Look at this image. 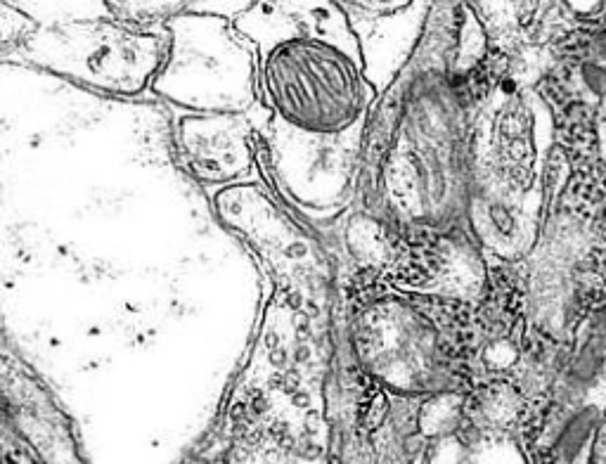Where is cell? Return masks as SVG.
I'll use <instances>...</instances> for the list:
<instances>
[{
    "label": "cell",
    "instance_id": "6da1fadb",
    "mask_svg": "<svg viewBox=\"0 0 606 464\" xmlns=\"http://www.w3.org/2000/svg\"><path fill=\"white\" fill-rule=\"evenodd\" d=\"M495 83L469 0H434L367 121L358 209L405 235L467 228L476 126Z\"/></svg>",
    "mask_w": 606,
    "mask_h": 464
},
{
    "label": "cell",
    "instance_id": "7a4b0ae2",
    "mask_svg": "<svg viewBox=\"0 0 606 464\" xmlns=\"http://www.w3.org/2000/svg\"><path fill=\"white\" fill-rule=\"evenodd\" d=\"M472 304L438 296L360 289L344 292L341 348L358 372L403 401L464 396Z\"/></svg>",
    "mask_w": 606,
    "mask_h": 464
},
{
    "label": "cell",
    "instance_id": "3957f363",
    "mask_svg": "<svg viewBox=\"0 0 606 464\" xmlns=\"http://www.w3.org/2000/svg\"><path fill=\"white\" fill-rule=\"evenodd\" d=\"M263 109L301 133L339 135L370 121L379 100L365 50L296 38L259 53Z\"/></svg>",
    "mask_w": 606,
    "mask_h": 464
},
{
    "label": "cell",
    "instance_id": "277c9868",
    "mask_svg": "<svg viewBox=\"0 0 606 464\" xmlns=\"http://www.w3.org/2000/svg\"><path fill=\"white\" fill-rule=\"evenodd\" d=\"M164 29L169 55L150 93L185 114L261 112L259 50L232 19L188 10Z\"/></svg>",
    "mask_w": 606,
    "mask_h": 464
},
{
    "label": "cell",
    "instance_id": "5b68a950",
    "mask_svg": "<svg viewBox=\"0 0 606 464\" xmlns=\"http://www.w3.org/2000/svg\"><path fill=\"white\" fill-rule=\"evenodd\" d=\"M476 126L469 166L467 228L483 254L514 259L526 247V190L531 185V121L514 83L500 79Z\"/></svg>",
    "mask_w": 606,
    "mask_h": 464
},
{
    "label": "cell",
    "instance_id": "8992f818",
    "mask_svg": "<svg viewBox=\"0 0 606 464\" xmlns=\"http://www.w3.org/2000/svg\"><path fill=\"white\" fill-rule=\"evenodd\" d=\"M19 60L76 86L114 98L152 90L169 55L164 27H135L121 19H72L41 27L17 50Z\"/></svg>",
    "mask_w": 606,
    "mask_h": 464
},
{
    "label": "cell",
    "instance_id": "52a82bcc",
    "mask_svg": "<svg viewBox=\"0 0 606 464\" xmlns=\"http://www.w3.org/2000/svg\"><path fill=\"white\" fill-rule=\"evenodd\" d=\"M367 124L339 135L301 133L266 112L261 166L277 197L303 225L332 232L358 202Z\"/></svg>",
    "mask_w": 606,
    "mask_h": 464
},
{
    "label": "cell",
    "instance_id": "ba28073f",
    "mask_svg": "<svg viewBox=\"0 0 606 464\" xmlns=\"http://www.w3.org/2000/svg\"><path fill=\"white\" fill-rule=\"evenodd\" d=\"M214 214L261 256L285 304L308 322L325 320L339 273L313 230L259 183L218 190Z\"/></svg>",
    "mask_w": 606,
    "mask_h": 464
},
{
    "label": "cell",
    "instance_id": "9c48e42d",
    "mask_svg": "<svg viewBox=\"0 0 606 464\" xmlns=\"http://www.w3.org/2000/svg\"><path fill=\"white\" fill-rule=\"evenodd\" d=\"M263 119L254 114L178 116L173 126L178 166L202 188L225 190L251 183L261 166Z\"/></svg>",
    "mask_w": 606,
    "mask_h": 464
},
{
    "label": "cell",
    "instance_id": "30bf717a",
    "mask_svg": "<svg viewBox=\"0 0 606 464\" xmlns=\"http://www.w3.org/2000/svg\"><path fill=\"white\" fill-rule=\"evenodd\" d=\"M232 22L259 53L296 38H325L365 50L353 17L339 0H254Z\"/></svg>",
    "mask_w": 606,
    "mask_h": 464
},
{
    "label": "cell",
    "instance_id": "8fae6325",
    "mask_svg": "<svg viewBox=\"0 0 606 464\" xmlns=\"http://www.w3.org/2000/svg\"><path fill=\"white\" fill-rule=\"evenodd\" d=\"M109 15L135 27H164L195 0H102Z\"/></svg>",
    "mask_w": 606,
    "mask_h": 464
},
{
    "label": "cell",
    "instance_id": "7c38bea8",
    "mask_svg": "<svg viewBox=\"0 0 606 464\" xmlns=\"http://www.w3.org/2000/svg\"><path fill=\"white\" fill-rule=\"evenodd\" d=\"M597 427H599V410L595 405H585V408L573 412L571 420L564 424L562 431H559L557 446H554L559 460L566 464L576 462L578 457L583 455V450L588 448L590 438L595 434Z\"/></svg>",
    "mask_w": 606,
    "mask_h": 464
},
{
    "label": "cell",
    "instance_id": "4fadbf2b",
    "mask_svg": "<svg viewBox=\"0 0 606 464\" xmlns=\"http://www.w3.org/2000/svg\"><path fill=\"white\" fill-rule=\"evenodd\" d=\"M604 348H606V339L602 337H592L585 341L580 353L573 360L569 372H566V384L573 386V389H583L588 386L592 379L597 377L599 367L604 363Z\"/></svg>",
    "mask_w": 606,
    "mask_h": 464
},
{
    "label": "cell",
    "instance_id": "5bb4252c",
    "mask_svg": "<svg viewBox=\"0 0 606 464\" xmlns=\"http://www.w3.org/2000/svg\"><path fill=\"white\" fill-rule=\"evenodd\" d=\"M41 29V24L34 22L29 15H24L22 10H15L10 3H3V53L10 55L12 50L22 48L36 31Z\"/></svg>",
    "mask_w": 606,
    "mask_h": 464
},
{
    "label": "cell",
    "instance_id": "9a60e30c",
    "mask_svg": "<svg viewBox=\"0 0 606 464\" xmlns=\"http://www.w3.org/2000/svg\"><path fill=\"white\" fill-rule=\"evenodd\" d=\"M344 5L348 15L351 12H360L365 17H398L408 12L415 0H339Z\"/></svg>",
    "mask_w": 606,
    "mask_h": 464
},
{
    "label": "cell",
    "instance_id": "2e32d148",
    "mask_svg": "<svg viewBox=\"0 0 606 464\" xmlns=\"http://www.w3.org/2000/svg\"><path fill=\"white\" fill-rule=\"evenodd\" d=\"M583 79L592 90H595V93H604V90H606V72H604V69L592 67V64H588V67L583 69Z\"/></svg>",
    "mask_w": 606,
    "mask_h": 464
},
{
    "label": "cell",
    "instance_id": "e0dca14e",
    "mask_svg": "<svg viewBox=\"0 0 606 464\" xmlns=\"http://www.w3.org/2000/svg\"><path fill=\"white\" fill-rule=\"evenodd\" d=\"M590 332L595 334V337L606 339V306H602L595 315H592V320H590Z\"/></svg>",
    "mask_w": 606,
    "mask_h": 464
}]
</instances>
